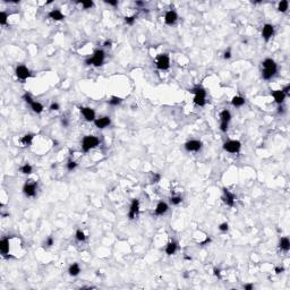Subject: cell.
<instances>
[{
  "instance_id": "obj_41",
  "label": "cell",
  "mask_w": 290,
  "mask_h": 290,
  "mask_svg": "<svg viewBox=\"0 0 290 290\" xmlns=\"http://www.w3.org/2000/svg\"><path fill=\"white\" fill-rule=\"evenodd\" d=\"M274 271H275V273H277V274H280V273H282V272L285 271V269H283V268H280V266H277V268L274 269Z\"/></svg>"
},
{
  "instance_id": "obj_2",
  "label": "cell",
  "mask_w": 290,
  "mask_h": 290,
  "mask_svg": "<svg viewBox=\"0 0 290 290\" xmlns=\"http://www.w3.org/2000/svg\"><path fill=\"white\" fill-rule=\"evenodd\" d=\"M191 93H194L195 94V98H194L195 104H197L199 107L205 105V103H206V100H205V98H206V92H205V90H204L203 87L202 86L194 87V88L191 90Z\"/></svg>"
},
{
  "instance_id": "obj_43",
  "label": "cell",
  "mask_w": 290,
  "mask_h": 290,
  "mask_svg": "<svg viewBox=\"0 0 290 290\" xmlns=\"http://www.w3.org/2000/svg\"><path fill=\"white\" fill-rule=\"evenodd\" d=\"M160 178H161V176L159 174H154L153 176V182H157L159 180H160Z\"/></svg>"
},
{
  "instance_id": "obj_17",
  "label": "cell",
  "mask_w": 290,
  "mask_h": 290,
  "mask_svg": "<svg viewBox=\"0 0 290 290\" xmlns=\"http://www.w3.org/2000/svg\"><path fill=\"white\" fill-rule=\"evenodd\" d=\"M272 96L274 98V101L277 102V103L281 104L283 101H285V99H286V94L283 93V92L280 90V91H274L272 92Z\"/></svg>"
},
{
  "instance_id": "obj_42",
  "label": "cell",
  "mask_w": 290,
  "mask_h": 290,
  "mask_svg": "<svg viewBox=\"0 0 290 290\" xmlns=\"http://www.w3.org/2000/svg\"><path fill=\"white\" fill-rule=\"evenodd\" d=\"M254 286L252 285V283H247V285H245L244 286V289L245 290H253Z\"/></svg>"
},
{
  "instance_id": "obj_28",
  "label": "cell",
  "mask_w": 290,
  "mask_h": 290,
  "mask_svg": "<svg viewBox=\"0 0 290 290\" xmlns=\"http://www.w3.org/2000/svg\"><path fill=\"white\" fill-rule=\"evenodd\" d=\"M76 239H77L78 241H84L85 239H86L85 233H84L82 230H79V229L77 230V231H76Z\"/></svg>"
},
{
  "instance_id": "obj_35",
  "label": "cell",
  "mask_w": 290,
  "mask_h": 290,
  "mask_svg": "<svg viewBox=\"0 0 290 290\" xmlns=\"http://www.w3.org/2000/svg\"><path fill=\"white\" fill-rule=\"evenodd\" d=\"M81 2H82V5H83V7L85 9L91 8L92 6H93V2H92V1H81Z\"/></svg>"
},
{
  "instance_id": "obj_1",
  "label": "cell",
  "mask_w": 290,
  "mask_h": 290,
  "mask_svg": "<svg viewBox=\"0 0 290 290\" xmlns=\"http://www.w3.org/2000/svg\"><path fill=\"white\" fill-rule=\"evenodd\" d=\"M262 66H263V71H262V76L264 79H270L272 78L275 73H277V64L272 60V59H265L264 61L262 62Z\"/></svg>"
},
{
  "instance_id": "obj_33",
  "label": "cell",
  "mask_w": 290,
  "mask_h": 290,
  "mask_svg": "<svg viewBox=\"0 0 290 290\" xmlns=\"http://www.w3.org/2000/svg\"><path fill=\"white\" fill-rule=\"evenodd\" d=\"M77 167V164H76V162L75 161H68V163H67V169L69 170V171H73V170L75 169Z\"/></svg>"
},
{
  "instance_id": "obj_15",
  "label": "cell",
  "mask_w": 290,
  "mask_h": 290,
  "mask_svg": "<svg viewBox=\"0 0 290 290\" xmlns=\"http://www.w3.org/2000/svg\"><path fill=\"white\" fill-rule=\"evenodd\" d=\"M94 124L98 128H105L111 124V119L109 117H101V118H98L94 120Z\"/></svg>"
},
{
  "instance_id": "obj_45",
  "label": "cell",
  "mask_w": 290,
  "mask_h": 290,
  "mask_svg": "<svg viewBox=\"0 0 290 290\" xmlns=\"http://www.w3.org/2000/svg\"><path fill=\"white\" fill-rule=\"evenodd\" d=\"M105 2L109 5H111V6H117L118 5V1H110V0H105Z\"/></svg>"
},
{
  "instance_id": "obj_13",
  "label": "cell",
  "mask_w": 290,
  "mask_h": 290,
  "mask_svg": "<svg viewBox=\"0 0 290 290\" xmlns=\"http://www.w3.org/2000/svg\"><path fill=\"white\" fill-rule=\"evenodd\" d=\"M81 112L87 121L95 120V112L91 108H81Z\"/></svg>"
},
{
  "instance_id": "obj_9",
  "label": "cell",
  "mask_w": 290,
  "mask_h": 290,
  "mask_svg": "<svg viewBox=\"0 0 290 290\" xmlns=\"http://www.w3.org/2000/svg\"><path fill=\"white\" fill-rule=\"evenodd\" d=\"M138 211H140V202L138 199H133L132 202V205H130V209H129V213H128V218L130 220L135 219L138 214Z\"/></svg>"
},
{
  "instance_id": "obj_39",
  "label": "cell",
  "mask_w": 290,
  "mask_h": 290,
  "mask_svg": "<svg viewBox=\"0 0 290 290\" xmlns=\"http://www.w3.org/2000/svg\"><path fill=\"white\" fill-rule=\"evenodd\" d=\"M46 245L47 246H52V245H54V239H52V237H49V238L47 239Z\"/></svg>"
},
{
  "instance_id": "obj_18",
  "label": "cell",
  "mask_w": 290,
  "mask_h": 290,
  "mask_svg": "<svg viewBox=\"0 0 290 290\" xmlns=\"http://www.w3.org/2000/svg\"><path fill=\"white\" fill-rule=\"evenodd\" d=\"M168 204L164 203V202H160V203L157 205V209H155V214L157 216H163L167 211H168Z\"/></svg>"
},
{
  "instance_id": "obj_34",
  "label": "cell",
  "mask_w": 290,
  "mask_h": 290,
  "mask_svg": "<svg viewBox=\"0 0 290 290\" xmlns=\"http://www.w3.org/2000/svg\"><path fill=\"white\" fill-rule=\"evenodd\" d=\"M136 19V16H130V17H125V22L128 25H133L134 22Z\"/></svg>"
},
{
  "instance_id": "obj_20",
  "label": "cell",
  "mask_w": 290,
  "mask_h": 290,
  "mask_svg": "<svg viewBox=\"0 0 290 290\" xmlns=\"http://www.w3.org/2000/svg\"><path fill=\"white\" fill-rule=\"evenodd\" d=\"M279 247H280V249H282V250L288 252V250L290 249V241H289V239H288L287 237H282L281 239H280V243H279Z\"/></svg>"
},
{
  "instance_id": "obj_3",
  "label": "cell",
  "mask_w": 290,
  "mask_h": 290,
  "mask_svg": "<svg viewBox=\"0 0 290 290\" xmlns=\"http://www.w3.org/2000/svg\"><path fill=\"white\" fill-rule=\"evenodd\" d=\"M99 138L95 136H85L82 141V149L84 152H88L91 149L99 145Z\"/></svg>"
},
{
  "instance_id": "obj_6",
  "label": "cell",
  "mask_w": 290,
  "mask_h": 290,
  "mask_svg": "<svg viewBox=\"0 0 290 290\" xmlns=\"http://www.w3.org/2000/svg\"><path fill=\"white\" fill-rule=\"evenodd\" d=\"M241 144L239 141H228L223 144V149L229 153H238L240 151Z\"/></svg>"
},
{
  "instance_id": "obj_25",
  "label": "cell",
  "mask_w": 290,
  "mask_h": 290,
  "mask_svg": "<svg viewBox=\"0 0 290 290\" xmlns=\"http://www.w3.org/2000/svg\"><path fill=\"white\" fill-rule=\"evenodd\" d=\"M32 141H33V135L32 134H26V135H24V136L22 137V144L25 145V146H29L31 143H32Z\"/></svg>"
},
{
  "instance_id": "obj_14",
  "label": "cell",
  "mask_w": 290,
  "mask_h": 290,
  "mask_svg": "<svg viewBox=\"0 0 290 290\" xmlns=\"http://www.w3.org/2000/svg\"><path fill=\"white\" fill-rule=\"evenodd\" d=\"M223 201L224 203L227 204V205H229V206H233L235 205V195L232 194V193H230L229 192V189H227V188H223Z\"/></svg>"
},
{
  "instance_id": "obj_30",
  "label": "cell",
  "mask_w": 290,
  "mask_h": 290,
  "mask_svg": "<svg viewBox=\"0 0 290 290\" xmlns=\"http://www.w3.org/2000/svg\"><path fill=\"white\" fill-rule=\"evenodd\" d=\"M170 202H171L172 205H178V204H180L182 202V199L179 197V196H174V197H171Z\"/></svg>"
},
{
  "instance_id": "obj_38",
  "label": "cell",
  "mask_w": 290,
  "mask_h": 290,
  "mask_svg": "<svg viewBox=\"0 0 290 290\" xmlns=\"http://www.w3.org/2000/svg\"><path fill=\"white\" fill-rule=\"evenodd\" d=\"M286 95H289V91H290V85H287V86H285L281 90Z\"/></svg>"
},
{
  "instance_id": "obj_12",
  "label": "cell",
  "mask_w": 290,
  "mask_h": 290,
  "mask_svg": "<svg viewBox=\"0 0 290 290\" xmlns=\"http://www.w3.org/2000/svg\"><path fill=\"white\" fill-rule=\"evenodd\" d=\"M274 33V27L273 25L271 24H265L263 26V29H262V36L264 37L265 41H269L271 36L273 35Z\"/></svg>"
},
{
  "instance_id": "obj_40",
  "label": "cell",
  "mask_w": 290,
  "mask_h": 290,
  "mask_svg": "<svg viewBox=\"0 0 290 290\" xmlns=\"http://www.w3.org/2000/svg\"><path fill=\"white\" fill-rule=\"evenodd\" d=\"M50 110H59V104L58 103H52L50 105Z\"/></svg>"
},
{
  "instance_id": "obj_24",
  "label": "cell",
  "mask_w": 290,
  "mask_h": 290,
  "mask_svg": "<svg viewBox=\"0 0 290 290\" xmlns=\"http://www.w3.org/2000/svg\"><path fill=\"white\" fill-rule=\"evenodd\" d=\"M244 103H245V100L243 99L241 96H233L231 100V104L233 107H236V108L244 105Z\"/></svg>"
},
{
  "instance_id": "obj_31",
  "label": "cell",
  "mask_w": 290,
  "mask_h": 290,
  "mask_svg": "<svg viewBox=\"0 0 290 290\" xmlns=\"http://www.w3.org/2000/svg\"><path fill=\"white\" fill-rule=\"evenodd\" d=\"M120 102H121V99L120 98H117V96H112L111 100L109 101V103L111 104V105H118Z\"/></svg>"
},
{
  "instance_id": "obj_44",
  "label": "cell",
  "mask_w": 290,
  "mask_h": 290,
  "mask_svg": "<svg viewBox=\"0 0 290 290\" xmlns=\"http://www.w3.org/2000/svg\"><path fill=\"white\" fill-rule=\"evenodd\" d=\"M223 57H224V59H229L230 57H231V52H230L229 50H228V51H226V52H224Z\"/></svg>"
},
{
  "instance_id": "obj_22",
  "label": "cell",
  "mask_w": 290,
  "mask_h": 290,
  "mask_svg": "<svg viewBox=\"0 0 290 290\" xmlns=\"http://www.w3.org/2000/svg\"><path fill=\"white\" fill-rule=\"evenodd\" d=\"M68 272H69V274H71V277H76V275H78L79 272H81V268H79V265L77 263H73V264L69 266Z\"/></svg>"
},
{
  "instance_id": "obj_27",
  "label": "cell",
  "mask_w": 290,
  "mask_h": 290,
  "mask_svg": "<svg viewBox=\"0 0 290 290\" xmlns=\"http://www.w3.org/2000/svg\"><path fill=\"white\" fill-rule=\"evenodd\" d=\"M32 167L29 166V163H26V164H24V166L21 168V171L22 174H29L31 172H32Z\"/></svg>"
},
{
  "instance_id": "obj_46",
  "label": "cell",
  "mask_w": 290,
  "mask_h": 290,
  "mask_svg": "<svg viewBox=\"0 0 290 290\" xmlns=\"http://www.w3.org/2000/svg\"><path fill=\"white\" fill-rule=\"evenodd\" d=\"M213 272H214V275H216V277H218V278L221 277V275H220V270L219 269H214L213 270Z\"/></svg>"
},
{
  "instance_id": "obj_7",
  "label": "cell",
  "mask_w": 290,
  "mask_h": 290,
  "mask_svg": "<svg viewBox=\"0 0 290 290\" xmlns=\"http://www.w3.org/2000/svg\"><path fill=\"white\" fill-rule=\"evenodd\" d=\"M155 65H157V68L161 69V71H166V69H168V68L170 67L169 57H168L167 54H160V56H157Z\"/></svg>"
},
{
  "instance_id": "obj_36",
  "label": "cell",
  "mask_w": 290,
  "mask_h": 290,
  "mask_svg": "<svg viewBox=\"0 0 290 290\" xmlns=\"http://www.w3.org/2000/svg\"><path fill=\"white\" fill-rule=\"evenodd\" d=\"M228 228H229V226H228V223H227V222L221 223L219 226V229L221 230V231H227V230H228Z\"/></svg>"
},
{
  "instance_id": "obj_16",
  "label": "cell",
  "mask_w": 290,
  "mask_h": 290,
  "mask_svg": "<svg viewBox=\"0 0 290 290\" xmlns=\"http://www.w3.org/2000/svg\"><path fill=\"white\" fill-rule=\"evenodd\" d=\"M177 18H178V16H177L176 12L169 10V12H167L166 16H164V22H166V24L168 25H172L174 24V22L177 21Z\"/></svg>"
},
{
  "instance_id": "obj_8",
  "label": "cell",
  "mask_w": 290,
  "mask_h": 290,
  "mask_svg": "<svg viewBox=\"0 0 290 290\" xmlns=\"http://www.w3.org/2000/svg\"><path fill=\"white\" fill-rule=\"evenodd\" d=\"M23 192L27 197H33L36 194V182H26L23 187Z\"/></svg>"
},
{
  "instance_id": "obj_47",
  "label": "cell",
  "mask_w": 290,
  "mask_h": 290,
  "mask_svg": "<svg viewBox=\"0 0 290 290\" xmlns=\"http://www.w3.org/2000/svg\"><path fill=\"white\" fill-rule=\"evenodd\" d=\"M111 46V41H105L104 42V47H110Z\"/></svg>"
},
{
  "instance_id": "obj_5",
  "label": "cell",
  "mask_w": 290,
  "mask_h": 290,
  "mask_svg": "<svg viewBox=\"0 0 290 290\" xmlns=\"http://www.w3.org/2000/svg\"><path fill=\"white\" fill-rule=\"evenodd\" d=\"M230 119H231V115H230V112H229L228 110H223V111H221V113H220V120H221L220 129H221V132H223V133L227 132Z\"/></svg>"
},
{
  "instance_id": "obj_23",
  "label": "cell",
  "mask_w": 290,
  "mask_h": 290,
  "mask_svg": "<svg viewBox=\"0 0 290 290\" xmlns=\"http://www.w3.org/2000/svg\"><path fill=\"white\" fill-rule=\"evenodd\" d=\"M176 250H177V243L176 241H170L166 247V253L168 255H172V254L176 253Z\"/></svg>"
},
{
  "instance_id": "obj_32",
  "label": "cell",
  "mask_w": 290,
  "mask_h": 290,
  "mask_svg": "<svg viewBox=\"0 0 290 290\" xmlns=\"http://www.w3.org/2000/svg\"><path fill=\"white\" fill-rule=\"evenodd\" d=\"M6 23H7V14L2 12L1 14H0V24L5 25Z\"/></svg>"
},
{
  "instance_id": "obj_29",
  "label": "cell",
  "mask_w": 290,
  "mask_h": 290,
  "mask_svg": "<svg viewBox=\"0 0 290 290\" xmlns=\"http://www.w3.org/2000/svg\"><path fill=\"white\" fill-rule=\"evenodd\" d=\"M287 9H288V1L283 0V1H281V2L279 4V10L282 12H285Z\"/></svg>"
},
{
  "instance_id": "obj_19",
  "label": "cell",
  "mask_w": 290,
  "mask_h": 290,
  "mask_svg": "<svg viewBox=\"0 0 290 290\" xmlns=\"http://www.w3.org/2000/svg\"><path fill=\"white\" fill-rule=\"evenodd\" d=\"M49 17L50 18H52V19H54V21H61V19L65 18V16L62 15V12H60L59 9H54V10H52V12H50Z\"/></svg>"
},
{
  "instance_id": "obj_10",
  "label": "cell",
  "mask_w": 290,
  "mask_h": 290,
  "mask_svg": "<svg viewBox=\"0 0 290 290\" xmlns=\"http://www.w3.org/2000/svg\"><path fill=\"white\" fill-rule=\"evenodd\" d=\"M16 76L19 79H26L31 76V73H29L27 67L23 66V65H19V66H17L16 68Z\"/></svg>"
},
{
  "instance_id": "obj_48",
  "label": "cell",
  "mask_w": 290,
  "mask_h": 290,
  "mask_svg": "<svg viewBox=\"0 0 290 290\" xmlns=\"http://www.w3.org/2000/svg\"><path fill=\"white\" fill-rule=\"evenodd\" d=\"M136 5H138V6H143V2H141V1H137Z\"/></svg>"
},
{
  "instance_id": "obj_11",
  "label": "cell",
  "mask_w": 290,
  "mask_h": 290,
  "mask_svg": "<svg viewBox=\"0 0 290 290\" xmlns=\"http://www.w3.org/2000/svg\"><path fill=\"white\" fill-rule=\"evenodd\" d=\"M202 147V143L199 141H196V140H193V141L187 142L185 144V149L188 151V152H197L199 151Z\"/></svg>"
},
{
  "instance_id": "obj_4",
  "label": "cell",
  "mask_w": 290,
  "mask_h": 290,
  "mask_svg": "<svg viewBox=\"0 0 290 290\" xmlns=\"http://www.w3.org/2000/svg\"><path fill=\"white\" fill-rule=\"evenodd\" d=\"M104 60V52L102 50H96L95 52L93 54L92 58H90L88 60H86L87 65H93L95 67H99L103 64Z\"/></svg>"
},
{
  "instance_id": "obj_21",
  "label": "cell",
  "mask_w": 290,
  "mask_h": 290,
  "mask_svg": "<svg viewBox=\"0 0 290 290\" xmlns=\"http://www.w3.org/2000/svg\"><path fill=\"white\" fill-rule=\"evenodd\" d=\"M0 250H1V253L4 254V255H6V254L9 252V240H8V238H4L2 240L0 241Z\"/></svg>"
},
{
  "instance_id": "obj_26",
  "label": "cell",
  "mask_w": 290,
  "mask_h": 290,
  "mask_svg": "<svg viewBox=\"0 0 290 290\" xmlns=\"http://www.w3.org/2000/svg\"><path fill=\"white\" fill-rule=\"evenodd\" d=\"M31 108L36 113H41L43 111V105L41 103H39V102H35V101H33V103L31 104Z\"/></svg>"
},
{
  "instance_id": "obj_37",
  "label": "cell",
  "mask_w": 290,
  "mask_h": 290,
  "mask_svg": "<svg viewBox=\"0 0 290 290\" xmlns=\"http://www.w3.org/2000/svg\"><path fill=\"white\" fill-rule=\"evenodd\" d=\"M24 100L27 102V103H29V104H32L33 103V100H32V98H31V95L29 94H25L24 95Z\"/></svg>"
}]
</instances>
